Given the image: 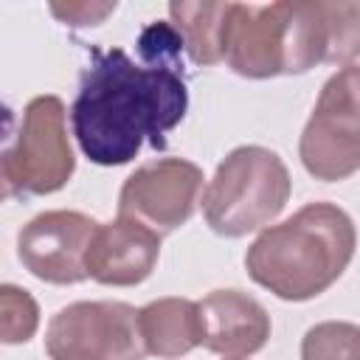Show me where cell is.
I'll list each match as a JSON object with an SVG mask.
<instances>
[{"label":"cell","instance_id":"1","mask_svg":"<svg viewBox=\"0 0 360 360\" xmlns=\"http://www.w3.org/2000/svg\"><path fill=\"white\" fill-rule=\"evenodd\" d=\"M180 68L141 65L124 48H93L70 104V129L84 158L96 166H124L143 141L163 149L188 110Z\"/></svg>","mask_w":360,"mask_h":360},{"label":"cell","instance_id":"2","mask_svg":"<svg viewBox=\"0 0 360 360\" xmlns=\"http://www.w3.org/2000/svg\"><path fill=\"white\" fill-rule=\"evenodd\" d=\"M357 228L335 202H307L278 225H267L245 253L248 276L281 301H312L352 264Z\"/></svg>","mask_w":360,"mask_h":360},{"label":"cell","instance_id":"3","mask_svg":"<svg viewBox=\"0 0 360 360\" xmlns=\"http://www.w3.org/2000/svg\"><path fill=\"white\" fill-rule=\"evenodd\" d=\"M225 62L245 79L307 73L332 62L326 0L231 3Z\"/></svg>","mask_w":360,"mask_h":360},{"label":"cell","instance_id":"4","mask_svg":"<svg viewBox=\"0 0 360 360\" xmlns=\"http://www.w3.org/2000/svg\"><path fill=\"white\" fill-rule=\"evenodd\" d=\"M292 180L284 160L267 146L231 149L202 191V217L225 239L264 231L287 205Z\"/></svg>","mask_w":360,"mask_h":360},{"label":"cell","instance_id":"5","mask_svg":"<svg viewBox=\"0 0 360 360\" xmlns=\"http://www.w3.org/2000/svg\"><path fill=\"white\" fill-rule=\"evenodd\" d=\"M76 172L68 138V110L59 96H37L25 104L17 132L3 149L0 180L3 197L53 194L68 186Z\"/></svg>","mask_w":360,"mask_h":360},{"label":"cell","instance_id":"6","mask_svg":"<svg viewBox=\"0 0 360 360\" xmlns=\"http://www.w3.org/2000/svg\"><path fill=\"white\" fill-rule=\"evenodd\" d=\"M304 169L323 183L360 172V65L338 68L321 87L298 141Z\"/></svg>","mask_w":360,"mask_h":360},{"label":"cell","instance_id":"7","mask_svg":"<svg viewBox=\"0 0 360 360\" xmlns=\"http://www.w3.org/2000/svg\"><path fill=\"white\" fill-rule=\"evenodd\" d=\"M51 360H143L138 309L124 301H76L62 307L45 329Z\"/></svg>","mask_w":360,"mask_h":360},{"label":"cell","instance_id":"8","mask_svg":"<svg viewBox=\"0 0 360 360\" xmlns=\"http://www.w3.org/2000/svg\"><path fill=\"white\" fill-rule=\"evenodd\" d=\"M202 169L186 158H155L138 166L121 186L118 217L163 233L186 225L200 202Z\"/></svg>","mask_w":360,"mask_h":360},{"label":"cell","instance_id":"9","mask_svg":"<svg viewBox=\"0 0 360 360\" xmlns=\"http://www.w3.org/2000/svg\"><path fill=\"white\" fill-rule=\"evenodd\" d=\"M98 222L82 211H42L17 233L22 267L48 284H79L87 276V250Z\"/></svg>","mask_w":360,"mask_h":360},{"label":"cell","instance_id":"10","mask_svg":"<svg viewBox=\"0 0 360 360\" xmlns=\"http://www.w3.org/2000/svg\"><path fill=\"white\" fill-rule=\"evenodd\" d=\"M160 256V233L138 219L115 217L98 225L87 250V276L107 287H135L146 281Z\"/></svg>","mask_w":360,"mask_h":360},{"label":"cell","instance_id":"11","mask_svg":"<svg viewBox=\"0 0 360 360\" xmlns=\"http://www.w3.org/2000/svg\"><path fill=\"white\" fill-rule=\"evenodd\" d=\"M200 304L202 346L225 360H245L270 340L267 309L242 290H214Z\"/></svg>","mask_w":360,"mask_h":360},{"label":"cell","instance_id":"12","mask_svg":"<svg viewBox=\"0 0 360 360\" xmlns=\"http://www.w3.org/2000/svg\"><path fill=\"white\" fill-rule=\"evenodd\" d=\"M138 329L146 354L174 360L202 346L200 304L191 298H158L138 309Z\"/></svg>","mask_w":360,"mask_h":360},{"label":"cell","instance_id":"13","mask_svg":"<svg viewBox=\"0 0 360 360\" xmlns=\"http://www.w3.org/2000/svg\"><path fill=\"white\" fill-rule=\"evenodd\" d=\"M169 17L194 65L225 59L231 3H169Z\"/></svg>","mask_w":360,"mask_h":360},{"label":"cell","instance_id":"14","mask_svg":"<svg viewBox=\"0 0 360 360\" xmlns=\"http://www.w3.org/2000/svg\"><path fill=\"white\" fill-rule=\"evenodd\" d=\"M301 360H360V326L349 321H323L304 332Z\"/></svg>","mask_w":360,"mask_h":360},{"label":"cell","instance_id":"15","mask_svg":"<svg viewBox=\"0 0 360 360\" xmlns=\"http://www.w3.org/2000/svg\"><path fill=\"white\" fill-rule=\"evenodd\" d=\"M39 329V304L17 284L0 287V340L6 346L28 343Z\"/></svg>","mask_w":360,"mask_h":360},{"label":"cell","instance_id":"16","mask_svg":"<svg viewBox=\"0 0 360 360\" xmlns=\"http://www.w3.org/2000/svg\"><path fill=\"white\" fill-rule=\"evenodd\" d=\"M118 8V3H51V14L73 28L82 25H98L104 22L112 11Z\"/></svg>","mask_w":360,"mask_h":360}]
</instances>
